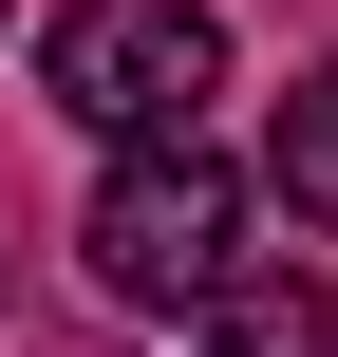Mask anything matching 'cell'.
Segmentation results:
<instances>
[{
    "instance_id": "cell-1",
    "label": "cell",
    "mask_w": 338,
    "mask_h": 357,
    "mask_svg": "<svg viewBox=\"0 0 338 357\" xmlns=\"http://www.w3.org/2000/svg\"><path fill=\"white\" fill-rule=\"evenodd\" d=\"M226 245H245V188H226V151H207V132H132V151H113V188H94V226H75L94 301H132V320H207Z\"/></svg>"
},
{
    "instance_id": "cell-2",
    "label": "cell",
    "mask_w": 338,
    "mask_h": 357,
    "mask_svg": "<svg viewBox=\"0 0 338 357\" xmlns=\"http://www.w3.org/2000/svg\"><path fill=\"white\" fill-rule=\"evenodd\" d=\"M38 94L75 113V132H207V94H226V19L207 0H56L38 19Z\"/></svg>"
},
{
    "instance_id": "cell-3",
    "label": "cell",
    "mask_w": 338,
    "mask_h": 357,
    "mask_svg": "<svg viewBox=\"0 0 338 357\" xmlns=\"http://www.w3.org/2000/svg\"><path fill=\"white\" fill-rule=\"evenodd\" d=\"M207 357H338V282H301V264H226V282H207Z\"/></svg>"
},
{
    "instance_id": "cell-4",
    "label": "cell",
    "mask_w": 338,
    "mask_h": 357,
    "mask_svg": "<svg viewBox=\"0 0 338 357\" xmlns=\"http://www.w3.org/2000/svg\"><path fill=\"white\" fill-rule=\"evenodd\" d=\"M263 169H282V207H301V226L338 245V56L301 75V94H282V132H263Z\"/></svg>"
},
{
    "instance_id": "cell-5",
    "label": "cell",
    "mask_w": 338,
    "mask_h": 357,
    "mask_svg": "<svg viewBox=\"0 0 338 357\" xmlns=\"http://www.w3.org/2000/svg\"><path fill=\"white\" fill-rule=\"evenodd\" d=\"M0 357H113V339H75V320H38V301H0Z\"/></svg>"
}]
</instances>
